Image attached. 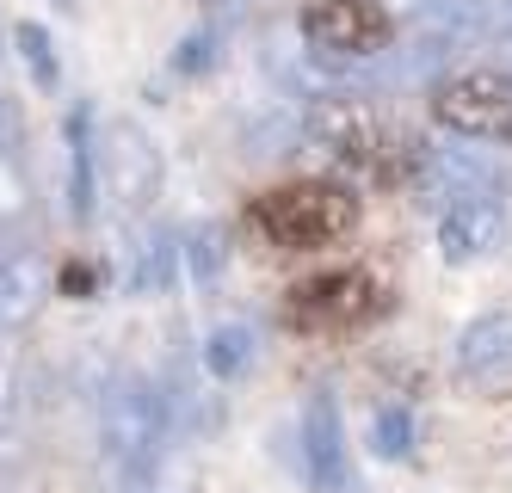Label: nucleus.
I'll use <instances>...</instances> for the list:
<instances>
[{"instance_id": "obj_1", "label": "nucleus", "mask_w": 512, "mask_h": 493, "mask_svg": "<svg viewBox=\"0 0 512 493\" xmlns=\"http://www.w3.org/2000/svg\"><path fill=\"white\" fill-rule=\"evenodd\" d=\"M167 432H173V413L167 395L149 383V376H118L99 401V444H105V463L124 487H149L161 475L167 457Z\"/></svg>"}, {"instance_id": "obj_2", "label": "nucleus", "mask_w": 512, "mask_h": 493, "mask_svg": "<svg viewBox=\"0 0 512 493\" xmlns=\"http://www.w3.org/2000/svg\"><path fill=\"white\" fill-rule=\"evenodd\" d=\"M352 216H358V204L340 192V185H321V179H303V185H284V192H266L260 210H253V222L266 229V241H272V247H290V253L340 241V235L352 229Z\"/></svg>"}, {"instance_id": "obj_3", "label": "nucleus", "mask_w": 512, "mask_h": 493, "mask_svg": "<svg viewBox=\"0 0 512 493\" xmlns=\"http://www.w3.org/2000/svg\"><path fill=\"white\" fill-rule=\"evenodd\" d=\"M93 192L112 198L124 216L149 210L161 192V148L142 136L136 124H112L93 142Z\"/></svg>"}, {"instance_id": "obj_4", "label": "nucleus", "mask_w": 512, "mask_h": 493, "mask_svg": "<svg viewBox=\"0 0 512 493\" xmlns=\"http://www.w3.org/2000/svg\"><path fill=\"white\" fill-rule=\"evenodd\" d=\"M438 124L463 142H512V74L469 68L438 87Z\"/></svg>"}, {"instance_id": "obj_5", "label": "nucleus", "mask_w": 512, "mask_h": 493, "mask_svg": "<svg viewBox=\"0 0 512 493\" xmlns=\"http://www.w3.org/2000/svg\"><path fill=\"white\" fill-rule=\"evenodd\" d=\"M494 185H506V179H500V161L482 142L451 136V142H432L420 155V198L438 210L457 204V198H475V192H494Z\"/></svg>"}, {"instance_id": "obj_6", "label": "nucleus", "mask_w": 512, "mask_h": 493, "mask_svg": "<svg viewBox=\"0 0 512 493\" xmlns=\"http://www.w3.org/2000/svg\"><path fill=\"white\" fill-rule=\"evenodd\" d=\"M500 241H506V185L438 210V253H445V265H475Z\"/></svg>"}, {"instance_id": "obj_7", "label": "nucleus", "mask_w": 512, "mask_h": 493, "mask_svg": "<svg viewBox=\"0 0 512 493\" xmlns=\"http://www.w3.org/2000/svg\"><path fill=\"white\" fill-rule=\"evenodd\" d=\"M383 31H389V19L377 0H315L303 19V44H315L334 62H352V56H371L383 44Z\"/></svg>"}, {"instance_id": "obj_8", "label": "nucleus", "mask_w": 512, "mask_h": 493, "mask_svg": "<svg viewBox=\"0 0 512 493\" xmlns=\"http://www.w3.org/2000/svg\"><path fill=\"white\" fill-rule=\"evenodd\" d=\"M451 364H457L463 383H475V389H506V383H512V309L475 315V321L457 333Z\"/></svg>"}, {"instance_id": "obj_9", "label": "nucleus", "mask_w": 512, "mask_h": 493, "mask_svg": "<svg viewBox=\"0 0 512 493\" xmlns=\"http://www.w3.org/2000/svg\"><path fill=\"white\" fill-rule=\"evenodd\" d=\"M303 475L315 493H346V426H340V407L334 395H309L303 401Z\"/></svg>"}, {"instance_id": "obj_10", "label": "nucleus", "mask_w": 512, "mask_h": 493, "mask_svg": "<svg viewBox=\"0 0 512 493\" xmlns=\"http://www.w3.org/2000/svg\"><path fill=\"white\" fill-rule=\"evenodd\" d=\"M364 296H371V284H364L358 272H334V278L303 284V290H297V309L315 315V321H358L364 309H371Z\"/></svg>"}, {"instance_id": "obj_11", "label": "nucleus", "mask_w": 512, "mask_h": 493, "mask_svg": "<svg viewBox=\"0 0 512 493\" xmlns=\"http://www.w3.org/2000/svg\"><path fill=\"white\" fill-rule=\"evenodd\" d=\"M179 278V235H167V229H149L136 247H130V290H142V296H161L167 284Z\"/></svg>"}, {"instance_id": "obj_12", "label": "nucleus", "mask_w": 512, "mask_h": 493, "mask_svg": "<svg viewBox=\"0 0 512 493\" xmlns=\"http://www.w3.org/2000/svg\"><path fill=\"white\" fill-rule=\"evenodd\" d=\"M253 352H260V339H253L247 321H223L210 333V346H204V370L216 376V383H235V376L253 364Z\"/></svg>"}, {"instance_id": "obj_13", "label": "nucleus", "mask_w": 512, "mask_h": 493, "mask_svg": "<svg viewBox=\"0 0 512 493\" xmlns=\"http://www.w3.org/2000/svg\"><path fill=\"white\" fill-rule=\"evenodd\" d=\"M68 142H75V192H68V210L93 216V136H87V111H75Z\"/></svg>"}, {"instance_id": "obj_14", "label": "nucleus", "mask_w": 512, "mask_h": 493, "mask_svg": "<svg viewBox=\"0 0 512 493\" xmlns=\"http://www.w3.org/2000/svg\"><path fill=\"white\" fill-rule=\"evenodd\" d=\"M31 302H38V278H31V265H0V327L25 321Z\"/></svg>"}, {"instance_id": "obj_15", "label": "nucleus", "mask_w": 512, "mask_h": 493, "mask_svg": "<svg viewBox=\"0 0 512 493\" xmlns=\"http://www.w3.org/2000/svg\"><path fill=\"white\" fill-rule=\"evenodd\" d=\"M179 265H192L198 284H216V272H223V235H216V229L186 235V241H179Z\"/></svg>"}, {"instance_id": "obj_16", "label": "nucleus", "mask_w": 512, "mask_h": 493, "mask_svg": "<svg viewBox=\"0 0 512 493\" xmlns=\"http://www.w3.org/2000/svg\"><path fill=\"white\" fill-rule=\"evenodd\" d=\"M371 438H377L383 457H408V444H414V420H408L401 407H383L377 420H371Z\"/></svg>"}, {"instance_id": "obj_17", "label": "nucleus", "mask_w": 512, "mask_h": 493, "mask_svg": "<svg viewBox=\"0 0 512 493\" xmlns=\"http://www.w3.org/2000/svg\"><path fill=\"white\" fill-rule=\"evenodd\" d=\"M19 50H25V62H31V68H38V81H44V87H56V56H50L44 25H19Z\"/></svg>"}, {"instance_id": "obj_18", "label": "nucleus", "mask_w": 512, "mask_h": 493, "mask_svg": "<svg viewBox=\"0 0 512 493\" xmlns=\"http://www.w3.org/2000/svg\"><path fill=\"white\" fill-rule=\"evenodd\" d=\"M25 210V179L13 173V161L7 155H0V222H13Z\"/></svg>"}, {"instance_id": "obj_19", "label": "nucleus", "mask_w": 512, "mask_h": 493, "mask_svg": "<svg viewBox=\"0 0 512 493\" xmlns=\"http://www.w3.org/2000/svg\"><path fill=\"white\" fill-rule=\"evenodd\" d=\"M13 407V376H7V364H0V413Z\"/></svg>"}, {"instance_id": "obj_20", "label": "nucleus", "mask_w": 512, "mask_h": 493, "mask_svg": "<svg viewBox=\"0 0 512 493\" xmlns=\"http://www.w3.org/2000/svg\"><path fill=\"white\" fill-rule=\"evenodd\" d=\"M50 7H62V13H68V7H75V0H50Z\"/></svg>"}]
</instances>
